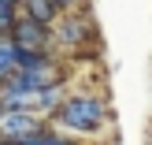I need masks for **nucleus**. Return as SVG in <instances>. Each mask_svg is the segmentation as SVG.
I'll return each instance as SVG.
<instances>
[{
    "mask_svg": "<svg viewBox=\"0 0 152 145\" xmlns=\"http://www.w3.org/2000/svg\"><path fill=\"white\" fill-rule=\"evenodd\" d=\"M108 119H111V112L104 104V97H93V93H71L63 101V108L56 112V123L67 134H82V138L100 134L108 127Z\"/></svg>",
    "mask_w": 152,
    "mask_h": 145,
    "instance_id": "f257e3e1",
    "label": "nucleus"
},
{
    "mask_svg": "<svg viewBox=\"0 0 152 145\" xmlns=\"http://www.w3.org/2000/svg\"><path fill=\"white\" fill-rule=\"evenodd\" d=\"M96 26L89 15H63V19L52 26V45H67V49H78V45L93 41Z\"/></svg>",
    "mask_w": 152,
    "mask_h": 145,
    "instance_id": "f03ea898",
    "label": "nucleus"
},
{
    "mask_svg": "<svg viewBox=\"0 0 152 145\" xmlns=\"http://www.w3.org/2000/svg\"><path fill=\"white\" fill-rule=\"evenodd\" d=\"M37 130H45V119L37 116V112H30V108H15V112H4L0 116V141H22V138H30V134H37Z\"/></svg>",
    "mask_w": 152,
    "mask_h": 145,
    "instance_id": "7ed1b4c3",
    "label": "nucleus"
},
{
    "mask_svg": "<svg viewBox=\"0 0 152 145\" xmlns=\"http://www.w3.org/2000/svg\"><path fill=\"white\" fill-rule=\"evenodd\" d=\"M11 41H15V49H22V52H48L52 49V26H41V22H34V19L22 15V19L15 22V30H11Z\"/></svg>",
    "mask_w": 152,
    "mask_h": 145,
    "instance_id": "20e7f679",
    "label": "nucleus"
},
{
    "mask_svg": "<svg viewBox=\"0 0 152 145\" xmlns=\"http://www.w3.org/2000/svg\"><path fill=\"white\" fill-rule=\"evenodd\" d=\"M19 11L26 15V19L41 22V26H56L63 15H59V7L52 4V0H19Z\"/></svg>",
    "mask_w": 152,
    "mask_h": 145,
    "instance_id": "39448f33",
    "label": "nucleus"
},
{
    "mask_svg": "<svg viewBox=\"0 0 152 145\" xmlns=\"http://www.w3.org/2000/svg\"><path fill=\"white\" fill-rule=\"evenodd\" d=\"M63 101H67V89H63V82H59V86H48V89L37 93L34 112H37V116H56V112L63 108Z\"/></svg>",
    "mask_w": 152,
    "mask_h": 145,
    "instance_id": "423d86ee",
    "label": "nucleus"
},
{
    "mask_svg": "<svg viewBox=\"0 0 152 145\" xmlns=\"http://www.w3.org/2000/svg\"><path fill=\"white\" fill-rule=\"evenodd\" d=\"M15 71H19V49H15L11 37H0V86H4Z\"/></svg>",
    "mask_w": 152,
    "mask_h": 145,
    "instance_id": "0eeeda50",
    "label": "nucleus"
},
{
    "mask_svg": "<svg viewBox=\"0 0 152 145\" xmlns=\"http://www.w3.org/2000/svg\"><path fill=\"white\" fill-rule=\"evenodd\" d=\"M15 145H78V141H71V138H63L59 130H37V134H30V138H22V141H15Z\"/></svg>",
    "mask_w": 152,
    "mask_h": 145,
    "instance_id": "6e6552de",
    "label": "nucleus"
},
{
    "mask_svg": "<svg viewBox=\"0 0 152 145\" xmlns=\"http://www.w3.org/2000/svg\"><path fill=\"white\" fill-rule=\"evenodd\" d=\"M52 4L59 7V15H74L78 7H86V0H52Z\"/></svg>",
    "mask_w": 152,
    "mask_h": 145,
    "instance_id": "1a4fd4ad",
    "label": "nucleus"
},
{
    "mask_svg": "<svg viewBox=\"0 0 152 145\" xmlns=\"http://www.w3.org/2000/svg\"><path fill=\"white\" fill-rule=\"evenodd\" d=\"M0 145H11V141H0Z\"/></svg>",
    "mask_w": 152,
    "mask_h": 145,
    "instance_id": "9d476101",
    "label": "nucleus"
}]
</instances>
